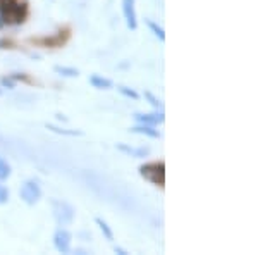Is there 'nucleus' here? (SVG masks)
I'll list each match as a JSON object with an SVG mask.
<instances>
[{"instance_id": "dca6fc26", "label": "nucleus", "mask_w": 258, "mask_h": 255, "mask_svg": "<svg viewBox=\"0 0 258 255\" xmlns=\"http://www.w3.org/2000/svg\"><path fill=\"white\" fill-rule=\"evenodd\" d=\"M145 98H147L150 106L155 107L157 111H164V104H162V100L159 97H155L152 91H145Z\"/></svg>"}, {"instance_id": "9d476101", "label": "nucleus", "mask_w": 258, "mask_h": 255, "mask_svg": "<svg viewBox=\"0 0 258 255\" xmlns=\"http://www.w3.org/2000/svg\"><path fill=\"white\" fill-rule=\"evenodd\" d=\"M115 147H117V150H120V152L127 154V156H131V157H147L150 154V150L145 148V147L133 148V147H127V145H124V143H117Z\"/></svg>"}, {"instance_id": "39448f33", "label": "nucleus", "mask_w": 258, "mask_h": 255, "mask_svg": "<svg viewBox=\"0 0 258 255\" xmlns=\"http://www.w3.org/2000/svg\"><path fill=\"white\" fill-rule=\"evenodd\" d=\"M71 245H73V235L66 228H60L53 233V246H55L57 252L60 253H69Z\"/></svg>"}, {"instance_id": "f03ea898", "label": "nucleus", "mask_w": 258, "mask_h": 255, "mask_svg": "<svg viewBox=\"0 0 258 255\" xmlns=\"http://www.w3.org/2000/svg\"><path fill=\"white\" fill-rule=\"evenodd\" d=\"M140 174L143 179H147L152 185L162 186L165 181V166L164 162H148V164L140 166Z\"/></svg>"}, {"instance_id": "aec40b11", "label": "nucleus", "mask_w": 258, "mask_h": 255, "mask_svg": "<svg viewBox=\"0 0 258 255\" xmlns=\"http://www.w3.org/2000/svg\"><path fill=\"white\" fill-rule=\"evenodd\" d=\"M114 252L119 253V255H127V252L124 248H120V246H114Z\"/></svg>"}, {"instance_id": "423d86ee", "label": "nucleus", "mask_w": 258, "mask_h": 255, "mask_svg": "<svg viewBox=\"0 0 258 255\" xmlns=\"http://www.w3.org/2000/svg\"><path fill=\"white\" fill-rule=\"evenodd\" d=\"M122 12L124 19H126V26L131 31H135L138 28V16H136L135 0H122Z\"/></svg>"}, {"instance_id": "ddd939ff", "label": "nucleus", "mask_w": 258, "mask_h": 255, "mask_svg": "<svg viewBox=\"0 0 258 255\" xmlns=\"http://www.w3.org/2000/svg\"><path fill=\"white\" fill-rule=\"evenodd\" d=\"M45 128L50 129V131H53V133H59V135H66V136H81L83 135V131H76V129L71 131V129L55 126V124H45Z\"/></svg>"}, {"instance_id": "412c9836", "label": "nucleus", "mask_w": 258, "mask_h": 255, "mask_svg": "<svg viewBox=\"0 0 258 255\" xmlns=\"http://www.w3.org/2000/svg\"><path fill=\"white\" fill-rule=\"evenodd\" d=\"M0 93H2V90H0Z\"/></svg>"}, {"instance_id": "6e6552de", "label": "nucleus", "mask_w": 258, "mask_h": 255, "mask_svg": "<svg viewBox=\"0 0 258 255\" xmlns=\"http://www.w3.org/2000/svg\"><path fill=\"white\" fill-rule=\"evenodd\" d=\"M90 85L97 90H110L114 86V81L105 76H100V74H91L90 76Z\"/></svg>"}, {"instance_id": "a211bd4d", "label": "nucleus", "mask_w": 258, "mask_h": 255, "mask_svg": "<svg viewBox=\"0 0 258 255\" xmlns=\"http://www.w3.org/2000/svg\"><path fill=\"white\" fill-rule=\"evenodd\" d=\"M11 198V191L9 188L6 185H2V181H0V206H4V203H7Z\"/></svg>"}, {"instance_id": "6ab92c4d", "label": "nucleus", "mask_w": 258, "mask_h": 255, "mask_svg": "<svg viewBox=\"0 0 258 255\" xmlns=\"http://www.w3.org/2000/svg\"><path fill=\"white\" fill-rule=\"evenodd\" d=\"M2 86H7V88H16V81L14 78L9 76V78H2Z\"/></svg>"}, {"instance_id": "7ed1b4c3", "label": "nucleus", "mask_w": 258, "mask_h": 255, "mask_svg": "<svg viewBox=\"0 0 258 255\" xmlns=\"http://www.w3.org/2000/svg\"><path fill=\"white\" fill-rule=\"evenodd\" d=\"M52 212H53V219L59 226H69L74 221V207L71 203L64 202V200H57L52 198Z\"/></svg>"}, {"instance_id": "0eeeda50", "label": "nucleus", "mask_w": 258, "mask_h": 255, "mask_svg": "<svg viewBox=\"0 0 258 255\" xmlns=\"http://www.w3.org/2000/svg\"><path fill=\"white\" fill-rule=\"evenodd\" d=\"M135 119L138 121L140 124H147V126H157V124H162L165 121L164 112H153V114H135Z\"/></svg>"}, {"instance_id": "f3484780", "label": "nucleus", "mask_w": 258, "mask_h": 255, "mask_svg": "<svg viewBox=\"0 0 258 255\" xmlns=\"http://www.w3.org/2000/svg\"><path fill=\"white\" fill-rule=\"evenodd\" d=\"M117 90H119L120 95H124V97H127V98H133V100H138L140 98L138 91H135L133 88H129V86H117Z\"/></svg>"}, {"instance_id": "1a4fd4ad", "label": "nucleus", "mask_w": 258, "mask_h": 255, "mask_svg": "<svg viewBox=\"0 0 258 255\" xmlns=\"http://www.w3.org/2000/svg\"><path fill=\"white\" fill-rule=\"evenodd\" d=\"M131 133H136V135H143L148 138H160L159 129H155V126H147V124H138V126L129 129Z\"/></svg>"}, {"instance_id": "9b49d317", "label": "nucleus", "mask_w": 258, "mask_h": 255, "mask_svg": "<svg viewBox=\"0 0 258 255\" xmlns=\"http://www.w3.org/2000/svg\"><path fill=\"white\" fill-rule=\"evenodd\" d=\"M95 224L98 226V229L102 231V235H103L105 240H109V241L114 240V231H112V228L109 226L107 221H103L102 217H95Z\"/></svg>"}, {"instance_id": "f8f14e48", "label": "nucleus", "mask_w": 258, "mask_h": 255, "mask_svg": "<svg viewBox=\"0 0 258 255\" xmlns=\"http://www.w3.org/2000/svg\"><path fill=\"white\" fill-rule=\"evenodd\" d=\"M53 71H55L59 76H64V78H78L80 76V69L69 68V66H53Z\"/></svg>"}, {"instance_id": "2eb2a0df", "label": "nucleus", "mask_w": 258, "mask_h": 255, "mask_svg": "<svg viewBox=\"0 0 258 255\" xmlns=\"http://www.w3.org/2000/svg\"><path fill=\"white\" fill-rule=\"evenodd\" d=\"M11 174H12L11 164L6 161V159L0 157V181H6V179H9Z\"/></svg>"}, {"instance_id": "4468645a", "label": "nucleus", "mask_w": 258, "mask_h": 255, "mask_svg": "<svg viewBox=\"0 0 258 255\" xmlns=\"http://www.w3.org/2000/svg\"><path fill=\"white\" fill-rule=\"evenodd\" d=\"M147 26L150 28V31H152L153 35H155L160 41H165V31H164V28L159 26V24L153 23V21H150V19H147Z\"/></svg>"}, {"instance_id": "20e7f679", "label": "nucleus", "mask_w": 258, "mask_h": 255, "mask_svg": "<svg viewBox=\"0 0 258 255\" xmlns=\"http://www.w3.org/2000/svg\"><path fill=\"white\" fill-rule=\"evenodd\" d=\"M19 196L26 206H35L41 198V188L35 179H26L19 190Z\"/></svg>"}, {"instance_id": "f257e3e1", "label": "nucleus", "mask_w": 258, "mask_h": 255, "mask_svg": "<svg viewBox=\"0 0 258 255\" xmlns=\"http://www.w3.org/2000/svg\"><path fill=\"white\" fill-rule=\"evenodd\" d=\"M26 18V4L19 0H0V23L21 24Z\"/></svg>"}]
</instances>
